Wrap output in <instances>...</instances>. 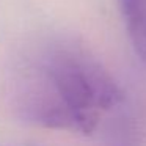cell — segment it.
<instances>
[{"mask_svg": "<svg viewBox=\"0 0 146 146\" xmlns=\"http://www.w3.org/2000/svg\"><path fill=\"white\" fill-rule=\"evenodd\" d=\"M124 91L108 69L82 44L58 41L47 47L35 74L17 93V110L32 124L90 135Z\"/></svg>", "mask_w": 146, "mask_h": 146, "instance_id": "1", "label": "cell"}, {"mask_svg": "<svg viewBox=\"0 0 146 146\" xmlns=\"http://www.w3.org/2000/svg\"><path fill=\"white\" fill-rule=\"evenodd\" d=\"M118 5L133 52L146 64V0H118Z\"/></svg>", "mask_w": 146, "mask_h": 146, "instance_id": "2", "label": "cell"}]
</instances>
